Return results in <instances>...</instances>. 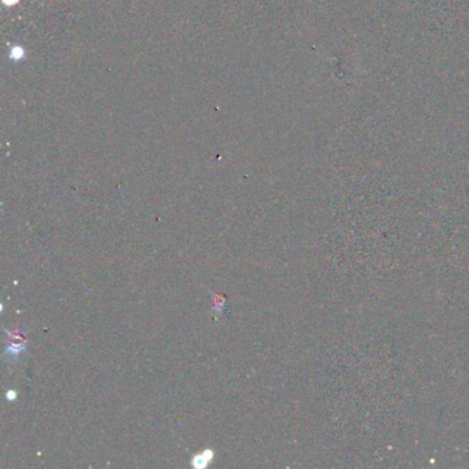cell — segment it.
I'll return each instance as SVG.
<instances>
[{"label":"cell","mask_w":469,"mask_h":469,"mask_svg":"<svg viewBox=\"0 0 469 469\" xmlns=\"http://www.w3.org/2000/svg\"><path fill=\"white\" fill-rule=\"evenodd\" d=\"M214 459V451L207 448L204 450L203 453L200 454H196L193 458H192V465L193 468L196 469H201V468H205L208 464H211V461Z\"/></svg>","instance_id":"obj_1"},{"label":"cell","mask_w":469,"mask_h":469,"mask_svg":"<svg viewBox=\"0 0 469 469\" xmlns=\"http://www.w3.org/2000/svg\"><path fill=\"white\" fill-rule=\"evenodd\" d=\"M25 351V345L24 344H12L9 348H8V354L13 358H17L21 352Z\"/></svg>","instance_id":"obj_2"},{"label":"cell","mask_w":469,"mask_h":469,"mask_svg":"<svg viewBox=\"0 0 469 469\" xmlns=\"http://www.w3.org/2000/svg\"><path fill=\"white\" fill-rule=\"evenodd\" d=\"M6 398H8V400L9 402H14L16 399H17V392L16 391H8V393H6Z\"/></svg>","instance_id":"obj_3"}]
</instances>
